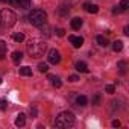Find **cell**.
Listing matches in <instances>:
<instances>
[{
  "mask_svg": "<svg viewBox=\"0 0 129 129\" xmlns=\"http://www.w3.org/2000/svg\"><path fill=\"white\" fill-rule=\"evenodd\" d=\"M84 9L90 14H96L99 11V6L97 5H93V3H84Z\"/></svg>",
  "mask_w": 129,
  "mask_h": 129,
  "instance_id": "cell-8",
  "label": "cell"
},
{
  "mask_svg": "<svg viewBox=\"0 0 129 129\" xmlns=\"http://www.w3.org/2000/svg\"><path fill=\"white\" fill-rule=\"evenodd\" d=\"M17 21V15L11 9H2L0 11V27H11Z\"/></svg>",
  "mask_w": 129,
  "mask_h": 129,
  "instance_id": "cell-3",
  "label": "cell"
},
{
  "mask_svg": "<svg viewBox=\"0 0 129 129\" xmlns=\"http://www.w3.org/2000/svg\"><path fill=\"white\" fill-rule=\"evenodd\" d=\"M105 91H106L108 94H114V93H115V88H114V85H106V87H105Z\"/></svg>",
  "mask_w": 129,
  "mask_h": 129,
  "instance_id": "cell-24",
  "label": "cell"
},
{
  "mask_svg": "<svg viewBox=\"0 0 129 129\" xmlns=\"http://www.w3.org/2000/svg\"><path fill=\"white\" fill-rule=\"evenodd\" d=\"M14 40H15L17 43H23V41H24V35H23V34H15V35H14Z\"/></svg>",
  "mask_w": 129,
  "mask_h": 129,
  "instance_id": "cell-23",
  "label": "cell"
},
{
  "mask_svg": "<svg viewBox=\"0 0 129 129\" xmlns=\"http://www.w3.org/2000/svg\"><path fill=\"white\" fill-rule=\"evenodd\" d=\"M97 43H99V46H102V47H106L108 46V40H106V37H103V35H97Z\"/></svg>",
  "mask_w": 129,
  "mask_h": 129,
  "instance_id": "cell-15",
  "label": "cell"
},
{
  "mask_svg": "<svg viewBox=\"0 0 129 129\" xmlns=\"http://www.w3.org/2000/svg\"><path fill=\"white\" fill-rule=\"evenodd\" d=\"M47 59H49L50 64H58V62L61 61V55H59V52H58L56 49H52V50H49Z\"/></svg>",
  "mask_w": 129,
  "mask_h": 129,
  "instance_id": "cell-5",
  "label": "cell"
},
{
  "mask_svg": "<svg viewBox=\"0 0 129 129\" xmlns=\"http://www.w3.org/2000/svg\"><path fill=\"white\" fill-rule=\"evenodd\" d=\"M99 102H100V96L96 94V96L93 97V105H99Z\"/></svg>",
  "mask_w": 129,
  "mask_h": 129,
  "instance_id": "cell-25",
  "label": "cell"
},
{
  "mask_svg": "<svg viewBox=\"0 0 129 129\" xmlns=\"http://www.w3.org/2000/svg\"><path fill=\"white\" fill-rule=\"evenodd\" d=\"M46 41L43 38H32L29 43H27V53L32 56V58H40L44 55L46 52Z\"/></svg>",
  "mask_w": 129,
  "mask_h": 129,
  "instance_id": "cell-1",
  "label": "cell"
},
{
  "mask_svg": "<svg viewBox=\"0 0 129 129\" xmlns=\"http://www.w3.org/2000/svg\"><path fill=\"white\" fill-rule=\"evenodd\" d=\"M38 70H40L41 73H46V72L49 70V66H47L46 62H40V64H38Z\"/></svg>",
  "mask_w": 129,
  "mask_h": 129,
  "instance_id": "cell-20",
  "label": "cell"
},
{
  "mask_svg": "<svg viewBox=\"0 0 129 129\" xmlns=\"http://www.w3.org/2000/svg\"><path fill=\"white\" fill-rule=\"evenodd\" d=\"M118 12H121V11H120V8H118V6H115V8L112 9V14H118Z\"/></svg>",
  "mask_w": 129,
  "mask_h": 129,
  "instance_id": "cell-29",
  "label": "cell"
},
{
  "mask_svg": "<svg viewBox=\"0 0 129 129\" xmlns=\"http://www.w3.org/2000/svg\"><path fill=\"white\" fill-rule=\"evenodd\" d=\"M64 32H66L64 29H56V35L58 37H64Z\"/></svg>",
  "mask_w": 129,
  "mask_h": 129,
  "instance_id": "cell-28",
  "label": "cell"
},
{
  "mask_svg": "<svg viewBox=\"0 0 129 129\" xmlns=\"http://www.w3.org/2000/svg\"><path fill=\"white\" fill-rule=\"evenodd\" d=\"M0 108H2V109L6 108V100L5 99H0Z\"/></svg>",
  "mask_w": 129,
  "mask_h": 129,
  "instance_id": "cell-27",
  "label": "cell"
},
{
  "mask_svg": "<svg viewBox=\"0 0 129 129\" xmlns=\"http://www.w3.org/2000/svg\"><path fill=\"white\" fill-rule=\"evenodd\" d=\"M112 126H114V127H118V126H120V121H118V120H114V121H112Z\"/></svg>",
  "mask_w": 129,
  "mask_h": 129,
  "instance_id": "cell-30",
  "label": "cell"
},
{
  "mask_svg": "<svg viewBox=\"0 0 129 129\" xmlns=\"http://www.w3.org/2000/svg\"><path fill=\"white\" fill-rule=\"evenodd\" d=\"M123 34H124V35H129V27H127V26H124V29H123Z\"/></svg>",
  "mask_w": 129,
  "mask_h": 129,
  "instance_id": "cell-31",
  "label": "cell"
},
{
  "mask_svg": "<svg viewBox=\"0 0 129 129\" xmlns=\"http://www.w3.org/2000/svg\"><path fill=\"white\" fill-rule=\"evenodd\" d=\"M127 6H129V0H121V2H120V11H126L127 9Z\"/></svg>",
  "mask_w": 129,
  "mask_h": 129,
  "instance_id": "cell-22",
  "label": "cell"
},
{
  "mask_svg": "<svg viewBox=\"0 0 129 129\" xmlns=\"http://www.w3.org/2000/svg\"><path fill=\"white\" fill-rule=\"evenodd\" d=\"M30 115H34V117L37 115V109L35 108H30Z\"/></svg>",
  "mask_w": 129,
  "mask_h": 129,
  "instance_id": "cell-32",
  "label": "cell"
},
{
  "mask_svg": "<svg viewBox=\"0 0 129 129\" xmlns=\"http://www.w3.org/2000/svg\"><path fill=\"white\" fill-rule=\"evenodd\" d=\"M23 59V53L21 52H18V50H15L14 53H12V61L15 62V64H20V61Z\"/></svg>",
  "mask_w": 129,
  "mask_h": 129,
  "instance_id": "cell-13",
  "label": "cell"
},
{
  "mask_svg": "<svg viewBox=\"0 0 129 129\" xmlns=\"http://www.w3.org/2000/svg\"><path fill=\"white\" fill-rule=\"evenodd\" d=\"M69 11H70V8H69V6H61L58 12H59V15H61V17H66V15L69 14Z\"/></svg>",
  "mask_w": 129,
  "mask_h": 129,
  "instance_id": "cell-19",
  "label": "cell"
},
{
  "mask_svg": "<svg viewBox=\"0 0 129 129\" xmlns=\"http://www.w3.org/2000/svg\"><path fill=\"white\" fill-rule=\"evenodd\" d=\"M20 75L21 76H32V69L30 67H20Z\"/></svg>",
  "mask_w": 129,
  "mask_h": 129,
  "instance_id": "cell-14",
  "label": "cell"
},
{
  "mask_svg": "<svg viewBox=\"0 0 129 129\" xmlns=\"http://www.w3.org/2000/svg\"><path fill=\"white\" fill-rule=\"evenodd\" d=\"M2 82H3V79H2V78H0V85H2Z\"/></svg>",
  "mask_w": 129,
  "mask_h": 129,
  "instance_id": "cell-34",
  "label": "cell"
},
{
  "mask_svg": "<svg viewBox=\"0 0 129 129\" xmlns=\"http://www.w3.org/2000/svg\"><path fill=\"white\" fill-rule=\"evenodd\" d=\"M5 53H6V43L0 41V59L5 58Z\"/></svg>",
  "mask_w": 129,
  "mask_h": 129,
  "instance_id": "cell-18",
  "label": "cell"
},
{
  "mask_svg": "<svg viewBox=\"0 0 129 129\" xmlns=\"http://www.w3.org/2000/svg\"><path fill=\"white\" fill-rule=\"evenodd\" d=\"M11 3L15 6V8H20V9H27L30 6V0H11Z\"/></svg>",
  "mask_w": 129,
  "mask_h": 129,
  "instance_id": "cell-6",
  "label": "cell"
},
{
  "mask_svg": "<svg viewBox=\"0 0 129 129\" xmlns=\"http://www.w3.org/2000/svg\"><path fill=\"white\" fill-rule=\"evenodd\" d=\"M69 40H70V43H72L76 49L82 47V44H84V38H82V37H75V35H70V37H69Z\"/></svg>",
  "mask_w": 129,
  "mask_h": 129,
  "instance_id": "cell-7",
  "label": "cell"
},
{
  "mask_svg": "<svg viewBox=\"0 0 129 129\" xmlns=\"http://www.w3.org/2000/svg\"><path fill=\"white\" fill-rule=\"evenodd\" d=\"M55 124H56L58 127H70V126H73V124H75V115H73V112H70V111L61 112V114L56 117Z\"/></svg>",
  "mask_w": 129,
  "mask_h": 129,
  "instance_id": "cell-2",
  "label": "cell"
},
{
  "mask_svg": "<svg viewBox=\"0 0 129 129\" xmlns=\"http://www.w3.org/2000/svg\"><path fill=\"white\" fill-rule=\"evenodd\" d=\"M76 70L81 72V73H87V72H88V67H87V64H85V62L79 61V62H76Z\"/></svg>",
  "mask_w": 129,
  "mask_h": 129,
  "instance_id": "cell-11",
  "label": "cell"
},
{
  "mask_svg": "<svg viewBox=\"0 0 129 129\" xmlns=\"http://www.w3.org/2000/svg\"><path fill=\"white\" fill-rule=\"evenodd\" d=\"M81 26H82V18L75 17V18L72 20V27H73L75 30H78V29H81Z\"/></svg>",
  "mask_w": 129,
  "mask_h": 129,
  "instance_id": "cell-12",
  "label": "cell"
},
{
  "mask_svg": "<svg viewBox=\"0 0 129 129\" xmlns=\"http://www.w3.org/2000/svg\"><path fill=\"white\" fill-rule=\"evenodd\" d=\"M69 81H70V82H78L79 78H78L76 75H72V76H69Z\"/></svg>",
  "mask_w": 129,
  "mask_h": 129,
  "instance_id": "cell-26",
  "label": "cell"
},
{
  "mask_svg": "<svg viewBox=\"0 0 129 129\" xmlns=\"http://www.w3.org/2000/svg\"><path fill=\"white\" fill-rule=\"evenodd\" d=\"M0 2H2V3H5V2H11V0H0Z\"/></svg>",
  "mask_w": 129,
  "mask_h": 129,
  "instance_id": "cell-33",
  "label": "cell"
},
{
  "mask_svg": "<svg viewBox=\"0 0 129 129\" xmlns=\"http://www.w3.org/2000/svg\"><path fill=\"white\" fill-rule=\"evenodd\" d=\"M87 102H88V99L85 96H78L76 97V105H79V106H85Z\"/></svg>",
  "mask_w": 129,
  "mask_h": 129,
  "instance_id": "cell-16",
  "label": "cell"
},
{
  "mask_svg": "<svg viewBox=\"0 0 129 129\" xmlns=\"http://www.w3.org/2000/svg\"><path fill=\"white\" fill-rule=\"evenodd\" d=\"M49 81H50V84L55 87V88H59L61 85H62V82H61V79L58 78V76H55V75H49Z\"/></svg>",
  "mask_w": 129,
  "mask_h": 129,
  "instance_id": "cell-9",
  "label": "cell"
},
{
  "mask_svg": "<svg viewBox=\"0 0 129 129\" xmlns=\"http://www.w3.org/2000/svg\"><path fill=\"white\" fill-rule=\"evenodd\" d=\"M117 69L120 70V73H124V72H126V62H124V61H120V62L117 64Z\"/></svg>",
  "mask_w": 129,
  "mask_h": 129,
  "instance_id": "cell-21",
  "label": "cell"
},
{
  "mask_svg": "<svg viewBox=\"0 0 129 129\" xmlns=\"http://www.w3.org/2000/svg\"><path fill=\"white\" fill-rule=\"evenodd\" d=\"M46 20H47V14H46L43 9H34V11L29 14V23H30L32 26L41 27L43 24H46Z\"/></svg>",
  "mask_w": 129,
  "mask_h": 129,
  "instance_id": "cell-4",
  "label": "cell"
},
{
  "mask_svg": "<svg viewBox=\"0 0 129 129\" xmlns=\"http://www.w3.org/2000/svg\"><path fill=\"white\" fill-rule=\"evenodd\" d=\"M24 124H26V115H24V114H18L17 118H15V126L21 127V126H24Z\"/></svg>",
  "mask_w": 129,
  "mask_h": 129,
  "instance_id": "cell-10",
  "label": "cell"
},
{
  "mask_svg": "<svg viewBox=\"0 0 129 129\" xmlns=\"http://www.w3.org/2000/svg\"><path fill=\"white\" fill-rule=\"evenodd\" d=\"M121 49H123V43H121L120 40H117V41L112 43V50H114V52H120Z\"/></svg>",
  "mask_w": 129,
  "mask_h": 129,
  "instance_id": "cell-17",
  "label": "cell"
}]
</instances>
